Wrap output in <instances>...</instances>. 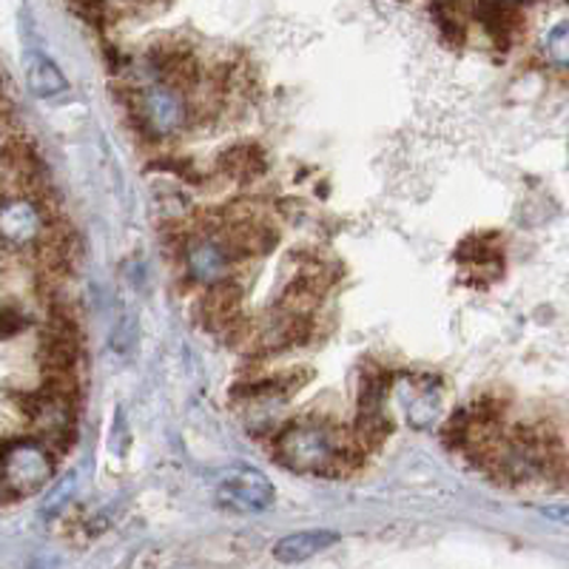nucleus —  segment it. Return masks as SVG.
<instances>
[{
	"mask_svg": "<svg viewBox=\"0 0 569 569\" xmlns=\"http://www.w3.org/2000/svg\"><path fill=\"white\" fill-rule=\"evenodd\" d=\"M186 262L191 277L211 284L220 282V279H228L231 266L237 259L228 253V248L222 246V240L217 233H200V237H194V240L188 242Z\"/></svg>",
	"mask_w": 569,
	"mask_h": 569,
	"instance_id": "obj_7",
	"label": "nucleus"
},
{
	"mask_svg": "<svg viewBox=\"0 0 569 569\" xmlns=\"http://www.w3.org/2000/svg\"><path fill=\"white\" fill-rule=\"evenodd\" d=\"M498 3H510V7H518V3H525V0H498Z\"/></svg>",
	"mask_w": 569,
	"mask_h": 569,
	"instance_id": "obj_17",
	"label": "nucleus"
},
{
	"mask_svg": "<svg viewBox=\"0 0 569 569\" xmlns=\"http://www.w3.org/2000/svg\"><path fill=\"white\" fill-rule=\"evenodd\" d=\"M54 476V453L38 436H12L0 445V479L12 498H27Z\"/></svg>",
	"mask_w": 569,
	"mask_h": 569,
	"instance_id": "obj_2",
	"label": "nucleus"
},
{
	"mask_svg": "<svg viewBox=\"0 0 569 569\" xmlns=\"http://www.w3.org/2000/svg\"><path fill=\"white\" fill-rule=\"evenodd\" d=\"M71 492H74V476H66L63 481H60L58 487H54V492L49 498H46L43 505V516H58L60 510H63L66 505H69Z\"/></svg>",
	"mask_w": 569,
	"mask_h": 569,
	"instance_id": "obj_16",
	"label": "nucleus"
},
{
	"mask_svg": "<svg viewBox=\"0 0 569 569\" xmlns=\"http://www.w3.org/2000/svg\"><path fill=\"white\" fill-rule=\"evenodd\" d=\"M149 60L151 66H154L160 83L171 86V89L182 91V94L200 86V78H202L200 60H197V54L191 52V49L174 43V40H162V43L151 46Z\"/></svg>",
	"mask_w": 569,
	"mask_h": 569,
	"instance_id": "obj_6",
	"label": "nucleus"
},
{
	"mask_svg": "<svg viewBox=\"0 0 569 569\" xmlns=\"http://www.w3.org/2000/svg\"><path fill=\"white\" fill-rule=\"evenodd\" d=\"M277 459L284 467L308 476H345L353 467L362 465L368 453L353 433H345L342 427L322 419H299L288 425L277 436Z\"/></svg>",
	"mask_w": 569,
	"mask_h": 569,
	"instance_id": "obj_1",
	"label": "nucleus"
},
{
	"mask_svg": "<svg viewBox=\"0 0 569 569\" xmlns=\"http://www.w3.org/2000/svg\"><path fill=\"white\" fill-rule=\"evenodd\" d=\"M220 171L237 182H251L266 171V154L253 142H240L220 154Z\"/></svg>",
	"mask_w": 569,
	"mask_h": 569,
	"instance_id": "obj_10",
	"label": "nucleus"
},
{
	"mask_svg": "<svg viewBox=\"0 0 569 569\" xmlns=\"http://www.w3.org/2000/svg\"><path fill=\"white\" fill-rule=\"evenodd\" d=\"M439 416V390L427 388V382L421 388H413V396L408 399V419L410 425L425 430L430 427Z\"/></svg>",
	"mask_w": 569,
	"mask_h": 569,
	"instance_id": "obj_13",
	"label": "nucleus"
},
{
	"mask_svg": "<svg viewBox=\"0 0 569 569\" xmlns=\"http://www.w3.org/2000/svg\"><path fill=\"white\" fill-rule=\"evenodd\" d=\"M543 49H547V58L552 60L561 69H569V20L567 23H558L556 29H550V34L543 38Z\"/></svg>",
	"mask_w": 569,
	"mask_h": 569,
	"instance_id": "obj_14",
	"label": "nucleus"
},
{
	"mask_svg": "<svg viewBox=\"0 0 569 569\" xmlns=\"http://www.w3.org/2000/svg\"><path fill=\"white\" fill-rule=\"evenodd\" d=\"M40 228H43V217L32 200L14 194L0 202V240L3 242L29 246L38 240Z\"/></svg>",
	"mask_w": 569,
	"mask_h": 569,
	"instance_id": "obj_8",
	"label": "nucleus"
},
{
	"mask_svg": "<svg viewBox=\"0 0 569 569\" xmlns=\"http://www.w3.org/2000/svg\"><path fill=\"white\" fill-rule=\"evenodd\" d=\"M202 325L226 339H240L248 328V319L242 317V288L231 279L211 282L208 293L200 302Z\"/></svg>",
	"mask_w": 569,
	"mask_h": 569,
	"instance_id": "obj_4",
	"label": "nucleus"
},
{
	"mask_svg": "<svg viewBox=\"0 0 569 569\" xmlns=\"http://www.w3.org/2000/svg\"><path fill=\"white\" fill-rule=\"evenodd\" d=\"M27 328V317L18 305H0V339H9Z\"/></svg>",
	"mask_w": 569,
	"mask_h": 569,
	"instance_id": "obj_15",
	"label": "nucleus"
},
{
	"mask_svg": "<svg viewBox=\"0 0 569 569\" xmlns=\"http://www.w3.org/2000/svg\"><path fill=\"white\" fill-rule=\"evenodd\" d=\"M27 80L29 89H32L38 98H54V94H63V91L69 89L63 71H60L52 60H46L43 54H32V58L27 60Z\"/></svg>",
	"mask_w": 569,
	"mask_h": 569,
	"instance_id": "obj_11",
	"label": "nucleus"
},
{
	"mask_svg": "<svg viewBox=\"0 0 569 569\" xmlns=\"http://www.w3.org/2000/svg\"><path fill=\"white\" fill-rule=\"evenodd\" d=\"M134 94L137 98L134 106H131V117H134L140 126H146L151 134H177V131L186 129V123L191 120L186 94L171 89V86L160 83V80H157L154 86H149V89L134 91Z\"/></svg>",
	"mask_w": 569,
	"mask_h": 569,
	"instance_id": "obj_3",
	"label": "nucleus"
},
{
	"mask_svg": "<svg viewBox=\"0 0 569 569\" xmlns=\"http://www.w3.org/2000/svg\"><path fill=\"white\" fill-rule=\"evenodd\" d=\"M433 12L436 27L441 29L445 40L461 46L467 38V7L465 0H433Z\"/></svg>",
	"mask_w": 569,
	"mask_h": 569,
	"instance_id": "obj_12",
	"label": "nucleus"
},
{
	"mask_svg": "<svg viewBox=\"0 0 569 569\" xmlns=\"http://www.w3.org/2000/svg\"><path fill=\"white\" fill-rule=\"evenodd\" d=\"M222 505L237 512H262L273 505V485L253 467H231L220 476Z\"/></svg>",
	"mask_w": 569,
	"mask_h": 569,
	"instance_id": "obj_5",
	"label": "nucleus"
},
{
	"mask_svg": "<svg viewBox=\"0 0 569 569\" xmlns=\"http://www.w3.org/2000/svg\"><path fill=\"white\" fill-rule=\"evenodd\" d=\"M111 7H117V3H131V0H109Z\"/></svg>",
	"mask_w": 569,
	"mask_h": 569,
	"instance_id": "obj_18",
	"label": "nucleus"
},
{
	"mask_svg": "<svg viewBox=\"0 0 569 569\" xmlns=\"http://www.w3.org/2000/svg\"><path fill=\"white\" fill-rule=\"evenodd\" d=\"M337 541H339V536L330 530L293 532V536H284L282 541H277V547H273V556H277V561H282V563H302V561H308V558L319 556V552L330 550V547H333Z\"/></svg>",
	"mask_w": 569,
	"mask_h": 569,
	"instance_id": "obj_9",
	"label": "nucleus"
}]
</instances>
